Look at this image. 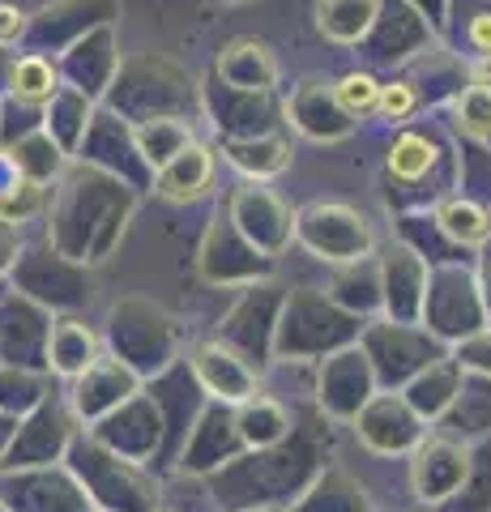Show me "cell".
<instances>
[{"label": "cell", "mask_w": 491, "mask_h": 512, "mask_svg": "<svg viewBox=\"0 0 491 512\" xmlns=\"http://www.w3.org/2000/svg\"><path fill=\"white\" fill-rule=\"evenodd\" d=\"M457 367H470V372H479L491 380V329H479V333H470V338L457 346Z\"/></svg>", "instance_id": "cell-19"}, {"label": "cell", "mask_w": 491, "mask_h": 512, "mask_svg": "<svg viewBox=\"0 0 491 512\" xmlns=\"http://www.w3.org/2000/svg\"><path fill=\"white\" fill-rule=\"evenodd\" d=\"M376 0H325L321 5V30L334 39H355L368 26Z\"/></svg>", "instance_id": "cell-13"}, {"label": "cell", "mask_w": 491, "mask_h": 512, "mask_svg": "<svg viewBox=\"0 0 491 512\" xmlns=\"http://www.w3.org/2000/svg\"><path fill=\"white\" fill-rule=\"evenodd\" d=\"M299 235L325 261H359L368 252V227H363L359 214L342 210V205H316V210H308L299 218Z\"/></svg>", "instance_id": "cell-2"}, {"label": "cell", "mask_w": 491, "mask_h": 512, "mask_svg": "<svg viewBox=\"0 0 491 512\" xmlns=\"http://www.w3.org/2000/svg\"><path fill=\"white\" fill-rule=\"evenodd\" d=\"M419 436H423V419L406 406V397L380 393L359 414V440L376 448V453H402V448L419 444Z\"/></svg>", "instance_id": "cell-3"}, {"label": "cell", "mask_w": 491, "mask_h": 512, "mask_svg": "<svg viewBox=\"0 0 491 512\" xmlns=\"http://www.w3.org/2000/svg\"><path fill=\"white\" fill-rule=\"evenodd\" d=\"M52 86H56V77H52V64L39 60V56H26L18 60V69H13V94L26 103H43V99H52Z\"/></svg>", "instance_id": "cell-15"}, {"label": "cell", "mask_w": 491, "mask_h": 512, "mask_svg": "<svg viewBox=\"0 0 491 512\" xmlns=\"http://www.w3.org/2000/svg\"><path fill=\"white\" fill-rule=\"evenodd\" d=\"M231 427H235V436H240V444L265 448V444H278L282 436H287L291 419L278 402H269V397L257 393V397H244V406H240V414H235Z\"/></svg>", "instance_id": "cell-9"}, {"label": "cell", "mask_w": 491, "mask_h": 512, "mask_svg": "<svg viewBox=\"0 0 491 512\" xmlns=\"http://www.w3.org/2000/svg\"><path fill=\"white\" fill-rule=\"evenodd\" d=\"M18 35H22V13L9 9V5H0V43L18 39Z\"/></svg>", "instance_id": "cell-20"}, {"label": "cell", "mask_w": 491, "mask_h": 512, "mask_svg": "<svg viewBox=\"0 0 491 512\" xmlns=\"http://www.w3.org/2000/svg\"><path fill=\"white\" fill-rule=\"evenodd\" d=\"M368 384H372L368 355L363 350H342L321 372V402L334 414H359V406L368 402Z\"/></svg>", "instance_id": "cell-6"}, {"label": "cell", "mask_w": 491, "mask_h": 512, "mask_svg": "<svg viewBox=\"0 0 491 512\" xmlns=\"http://www.w3.org/2000/svg\"><path fill=\"white\" fill-rule=\"evenodd\" d=\"M210 175H214L210 154H205L201 146H193V141H184V146L163 163L158 192H163L167 201H193V197H201V192L210 188Z\"/></svg>", "instance_id": "cell-8"}, {"label": "cell", "mask_w": 491, "mask_h": 512, "mask_svg": "<svg viewBox=\"0 0 491 512\" xmlns=\"http://www.w3.org/2000/svg\"><path fill=\"white\" fill-rule=\"evenodd\" d=\"M410 483L423 504H445L470 483V448L462 440L436 436L415 448L410 461Z\"/></svg>", "instance_id": "cell-1"}, {"label": "cell", "mask_w": 491, "mask_h": 512, "mask_svg": "<svg viewBox=\"0 0 491 512\" xmlns=\"http://www.w3.org/2000/svg\"><path fill=\"white\" fill-rule=\"evenodd\" d=\"M457 389H462V367L457 359H432L427 367H419L410 376V389H406V406L419 414V419H445Z\"/></svg>", "instance_id": "cell-7"}, {"label": "cell", "mask_w": 491, "mask_h": 512, "mask_svg": "<svg viewBox=\"0 0 491 512\" xmlns=\"http://www.w3.org/2000/svg\"><path fill=\"white\" fill-rule=\"evenodd\" d=\"M231 163L257 175H274L287 167V146L282 141H261V146H231Z\"/></svg>", "instance_id": "cell-17"}, {"label": "cell", "mask_w": 491, "mask_h": 512, "mask_svg": "<svg viewBox=\"0 0 491 512\" xmlns=\"http://www.w3.org/2000/svg\"><path fill=\"white\" fill-rule=\"evenodd\" d=\"M385 291H380V303L389 308V316L398 325H423V295H427V269L415 252L393 248L385 261Z\"/></svg>", "instance_id": "cell-5"}, {"label": "cell", "mask_w": 491, "mask_h": 512, "mask_svg": "<svg viewBox=\"0 0 491 512\" xmlns=\"http://www.w3.org/2000/svg\"><path fill=\"white\" fill-rule=\"evenodd\" d=\"M415 107H419V94H415L410 82H389V86H380V94H376V111L389 124H406L410 116H415Z\"/></svg>", "instance_id": "cell-18"}, {"label": "cell", "mask_w": 491, "mask_h": 512, "mask_svg": "<svg viewBox=\"0 0 491 512\" xmlns=\"http://www.w3.org/2000/svg\"><path fill=\"white\" fill-rule=\"evenodd\" d=\"M376 94H380V82L368 73H346L342 82L334 86V99L342 107V116H363V111H376Z\"/></svg>", "instance_id": "cell-16"}, {"label": "cell", "mask_w": 491, "mask_h": 512, "mask_svg": "<svg viewBox=\"0 0 491 512\" xmlns=\"http://www.w3.org/2000/svg\"><path fill=\"white\" fill-rule=\"evenodd\" d=\"M52 359L65 376H77L86 372L94 363V338L86 333V325H77V320H65L56 333H52Z\"/></svg>", "instance_id": "cell-12"}, {"label": "cell", "mask_w": 491, "mask_h": 512, "mask_svg": "<svg viewBox=\"0 0 491 512\" xmlns=\"http://www.w3.org/2000/svg\"><path fill=\"white\" fill-rule=\"evenodd\" d=\"M470 43L479 47V52H491V13H483V18L470 22Z\"/></svg>", "instance_id": "cell-21"}, {"label": "cell", "mask_w": 491, "mask_h": 512, "mask_svg": "<svg viewBox=\"0 0 491 512\" xmlns=\"http://www.w3.org/2000/svg\"><path fill=\"white\" fill-rule=\"evenodd\" d=\"M432 163H436V146L419 133H402L389 150V175L393 180H406V184L423 180V175L432 171Z\"/></svg>", "instance_id": "cell-11"}, {"label": "cell", "mask_w": 491, "mask_h": 512, "mask_svg": "<svg viewBox=\"0 0 491 512\" xmlns=\"http://www.w3.org/2000/svg\"><path fill=\"white\" fill-rule=\"evenodd\" d=\"M474 82H483V86H491V52H483V60L474 64Z\"/></svg>", "instance_id": "cell-22"}, {"label": "cell", "mask_w": 491, "mask_h": 512, "mask_svg": "<svg viewBox=\"0 0 491 512\" xmlns=\"http://www.w3.org/2000/svg\"><path fill=\"white\" fill-rule=\"evenodd\" d=\"M436 222L449 239H457V244H466V248H479L491 239V214L483 210V205L466 201V197H453V201L440 205Z\"/></svg>", "instance_id": "cell-10"}, {"label": "cell", "mask_w": 491, "mask_h": 512, "mask_svg": "<svg viewBox=\"0 0 491 512\" xmlns=\"http://www.w3.org/2000/svg\"><path fill=\"white\" fill-rule=\"evenodd\" d=\"M453 111H457V128H462V133L479 137V141L491 137V86L474 82L470 90L457 94V107Z\"/></svg>", "instance_id": "cell-14"}, {"label": "cell", "mask_w": 491, "mask_h": 512, "mask_svg": "<svg viewBox=\"0 0 491 512\" xmlns=\"http://www.w3.org/2000/svg\"><path fill=\"white\" fill-rule=\"evenodd\" d=\"M193 376L210 397H223V402H244V397L257 393V372L248 367L244 355H235L223 342H205L193 350Z\"/></svg>", "instance_id": "cell-4"}]
</instances>
